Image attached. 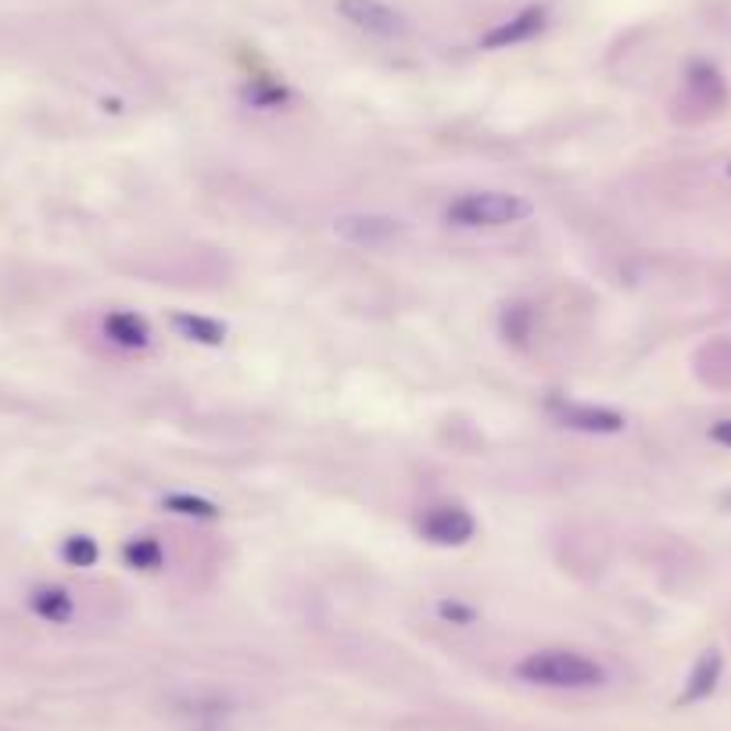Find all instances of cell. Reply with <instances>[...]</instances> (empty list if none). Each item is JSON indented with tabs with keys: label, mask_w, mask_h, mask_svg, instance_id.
<instances>
[{
	"label": "cell",
	"mask_w": 731,
	"mask_h": 731,
	"mask_svg": "<svg viewBox=\"0 0 731 731\" xmlns=\"http://www.w3.org/2000/svg\"><path fill=\"white\" fill-rule=\"evenodd\" d=\"M517 678L535 688H556V693H592L609 682V674L599 660L577 649H535L517 663Z\"/></svg>",
	"instance_id": "obj_1"
},
{
	"label": "cell",
	"mask_w": 731,
	"mask_h": 731,
	"mask_svg": "<svg viewBox=\"0 0 731 731\" xmlns=\"http://www.w3.org/2000/svg\"><path fill=\"white\" fill-rule=\"evenodd\" d=\"M531 201L509 191H466L445 205V223L456 229H506L531 220Z\"/></svg>",
	"instance_id": "obj_2"
},
{
	"label": "cell",
	"mask_w": 731,
	"mask_h": 731,
	"mask_svg": "<svg viewBox=\"0 0 731 731\" xmlns=\"http://www.w3.org/2000/svg\"><path fill=\"white\" fill-rule=\"evenodd\" d=\"M549 413L560 427L577 430V435H595V438H609L620 435L628 427L625 413L609 409V405H592V402H571V398H552Z\"/></svg>",
	"instance_id": "obj_3"
},
{
	"label": "cell",
	"mask_w": 731,
	"mask_h": 731,
	"mask_svg": "<svg viewBox=\"0 0 731 731\" xmlns=\"http://www.w3.org/2000/svg\"><path fill=\"white\" fill-rule=\"evenodd\" d=\"M337 15L348 25H356L359 33L376 36V40H398L409 33V22L398 8H391L387 0H337Z\"/></svg>",
	"instance_id": "obj_4"
},
{
	"label": "cell",
	"mask_w": 731,
	"mask_h": 731,
	"mask_svg": "<svg viewBox=\"0 0 731 731\" xmlns=\"http://www.w3.org/2000/svg\"><path fill=\"white\" fill-rule=\"evenodd\" d=\"M334 234L356 248H387L405 237V223L384 212H348L334 220Z\"/></svg>",
	"instance_id": "obj_5"
},
{
	"label": "cell",
	"mask_w": 731,
	"mask_h": 731,
	"mask_svg": "<svg viewBox=\"0 0 731 731\" xmlns=\"http://www.w3.org/2000/svg\"><path fill=\"white\" fill-rule=\"evenodd\" d=\"M416 531L424 541L430 546H441V549H459L466 546V541L477 535V520H473V513L466 506H430L424 517H419Z\"/></svg>",
	"instance_id": "obj_6"
},
{
	"label": "cell",
	"mask_w": 731,
	"mask_h": 731,
	"mask_svg": "<svg viewBox=\"0 0 731 731\" xmlns=\"http://www.w3.org/2000/svg\"><path fill=\"white\" fill-rule=\"evenodd\" d=\"M546 25H549V8L546 4H527L513 19L492 25V30L481 36V47L484 50H506V47L531 44L535 36L546 33Z\"/></svg>",
	"instance_id": "obj_7"
},
{
	"label": "cell",
	"mask_w": 731,
	"mask_h": 731,
	"mask_svg": "<svg viewBox=\"0 0 731 731\" xmlns=\"http://www.w3.org/2000/svg\"><path fill=\"white\" fill-rule=\"evenodd\" d=\"M104 337L122 351H144L151 345V323L140 313H130V308H115V313L104 316Z\"/></svg>",
	"instance_id": "obj_8"
},
{
	"label": "cell",
	"mask_w": 731,
	"mask_h": 731,
	"mask_svg": "<svg viewBox=\"0 0 731 731\" xmlns=\"http://www.w3.org/2000/svg\"><path fill=\"white\" fill-rule=\"evenodd\" d=\"M721 674H724L721 649H707V653L696 660V667L688 671V682H685L682 696H678V707H693V702L710 699L717 693V682H721Z\"/></svg>",
	"instance_id": "obj_9"
},
{
	"label": "cell",
	"mask_w": 731,
	"mask_h": 731,
	"mask_svg": "<svg viewBox=\"0 0 731 731\" xmlns=\"http://www.w3.org/2000/svg\"><path fill=\"white\" fill-rule=\"evenodd\" d=\"M30 609L47 625H69L76 617V599L65 585H40L30 592Z\"/></svg>",
	"instance_id": "obj_10"
},
{
	"label": "cell",
	"mask_w": 731,
	"mask_h": 731,
	"mask_svg": "<svg viewBox=\"0 0 731 731\" xmlns=\"http://www.w3.org/2000/svg\"><path fill=\"white\" fill-rule=\"evenodd\" d=\"M172 330L191 345H205V348H220L226 341V323L201 316V313H176L172 316Z\"/></svg>",
	"instance_id": "obj_11"
},
{
	"label": "cell",
	"mask_w": 731,
	"mask_h": 731,
	"mask_svg": "<svg viewBox=\"0 0 731 731\" xmlns=\"http://www.w3.org/2000/svg\"><path fill=\"white\" fill-rule=\"evenodd\" d=\"M122 560H126L130 571L155 574V571H161V566H166V549H161L158 538L137 535V538H130L126 546H122Z\"/></svg>",
	"instance_id": "obj_12"
},
{
	"label": "cell",
	"mask_w": 731,
	"mask_h": 731,
	"mask_svg": "<svg viewBox=\"0 0 731 731\" xmlns=\"http://www.w3.org/2000/svg\"><path fill=\"white\" fill-rule=\"evenodd\" d=\"M688 90H696V98H702L707 104H721L728 98L724 79H721V72H717L710 61H693V65H688Z\"/></svg>",
	"instance_id": "obj_13"
},
{
	"label": "cell",
	"mask_w": 731,
	"mask_h": 731,
	"mask_svg": "<svg viewBox=\"0 0 731 731\" xmlns=\"http://www.w3.org/2000/svg\"><path fill=\"white\" fill-rule=\"evenodd\" d=\"M498 327H503V337L509 345L524 348L531 341V330H535V308L527 302H513L503 308V319H498Z\"/></svg>",
	"instance_id": "obj_14"
},
{
	"label": "cell",
	"mask_w": 731,
	"mask_h": 731,
	"mask_svg": "<svg viewBox=\"0 0 731 731\" xmlns=\"http://www.w3.org/2000/svg\"><path fill=\"white\" fill-rule=\"evenodd\" d=\"M244 101H248L251 108H259V112H277V108H283L291 101V90L277 83V79H251L248 87H244Z\"/></svg>",
	"instance_id": "obj_15"
},
{
	"label": "cell",
	"mask_w": 731,
	"mask_h": 731,
	"mask_svg": "<svg viewBox=\"0 0 731 731\" xmlns=\"http://www.w3.org/2000/svg\"><path fill=\"white\" fill-rule=\"evenodd\" d=\"M161 506L176 517H187V520H220V506L209 503V498L201 495H187V492H176V495H166L161 498Z\"/></svg>",
	"instance_id": "obj_16"
},
{
	"label": "cell",
	"mask_w": 731,
	"mask_h": 731,
	"mask_svg": "<svg viewBox=\"0 0 731 731\" xmlns=\"http://www.w3.org/2000/svg\"><path fill=\"white\" fill-rule=\"evenodd\" d=\"M61 560L76 566V571H87V566L101 560V546L90 535H69L61 541Z\"/></svg>",
	"instance_id": "obj_17"
},
{
	"label": "cell",
	"mask_w": 731,
	"mask_h": 731,
	"mask_svg": "<svg viewBox=\"0 0 731 731\" xmlns=\"http://www.w3.org/2000/svg\"><path fill=\"white\" fill-rule=\"evenodd\" d=\"M438 617L449 620V625H459V628H470L473 620H477V609L463 599H441L438 603Z\"/></svg>",
	"instance_id": "obj_18"
},
{
	"label": "cell",
	"mask_w": 731,
	"mask_h": 731,
	"mask_svg": "<svg viewBox=\"0 0 731 731\" xmlns=\"http://www.w3.org/2000/svg\"><path fill=\"white\" fill-rule=\"evenodd\" d=\"M710 441L721 445V449H731V419H717V424H710Z\"/></svg>",
	"instance_id": "obj_19"
},
{
	"label": "cell",
	"mask_w": 731,
	"mask_h": 731,
	"mask_svg": "<svg viewBox=\"0 0 731 731\" xmlns=\"http://www.w3.org/2000/svg\"><path fill=\"white\" fill-rule=\"evenodd\" d=\"M728 176H731V166H728Z\"/></svg>",
	"instance_id": "obj_20"
}]
</instances>
